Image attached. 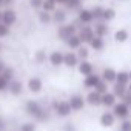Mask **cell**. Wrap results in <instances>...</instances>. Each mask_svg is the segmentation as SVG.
Masks as SVG:
<instances>
[{"label": "cell", "mask_w": 131, "mask_h": 131, "mask_svg": "<svg viewBox=\"0 0 131 131\" xmlns=\"http://www.w3.org/2000/svg\"><path fill=\"white\" fill-rule=\"evenodd\" d=\"M25 111L29 117H32L34 120L37 122H43V120H48V114L43 108V105L37 100H28L25 103Z\"/></svg>", "instance_id": "6da1fadb"}, {"label": "cell", "mask_w": 131, "mask_h": 131, "mask_svg": "<svg viewBox=\"0 0 131 131\" xmlns=\"http://www.w3.org/2000/svg\"><path fill=\"white\" fill-rule=\"evenodd\" d=\"M51 108H52V111H54V114L57 117H70L71 113H73L68 100H59V102L57 100H52Z\"/></svg>", "instance_id": "7a4b0ae2"}, {"label": "cell", "mask_w": 131, "mask_h": 131, "mask_svg": "<svg viewBox=\"0 0 131 131\" xmlns=\"http://www.w3.org/2000/svg\"><path fill=\"white\" fill-rule=\"evenodd\" d=\"M74 34H77V26L74 23H63V25H59V28H57V37L62 42L68 40Z\"/></svg>", "instance_id": "3957f363"}, {"label": "cell", "mask_w": 131, "mask_h": 131, "mask_svg": "<svg viewBox=\"0 0 131 131\" xmlns=\"http://www.w3.org/2000/svg\"><path fill=\"white\" fill-rule=\"evenodd\" d=\"M111 111L114 113V116H116V119H120V120H123V119H128L129 117V114H131V110H129V105L128 103H125V102H116L114 103V106L111 108Z\"/></svg>", "instance_id": "277c9868"}, {"label": "cell", "mask_w": 131, "mask_h": 131, "mask_svg": "<svg viewBox=\"0 0 131 131\" xmlns=\"http://www.w3.org/2000/svg\"><path fill=\"white\" fill-rule=\"evenodd\" d=\"M77 36L80 37L82 43H90L93 40V37L96 36L94 34V28L91 25H82L77 28Z\"/></svg>", "instance_id": "5b68a950"}, {"label": "cell", "mask_w": 131, "mask_h": 131, "mask_svg": "<svg viewBox=\"0 0 131 131\" xmlns=\"http://www.w3.org/2000/svg\"><path fill=\"white\" fill-rule=\"evenodd\" d=\"M68 103H70L73 111H82L85 108V105H86V100H85V97L82 94H73V96H70Z\"/></svg>", "instance_id": "8992f818"}, {"label": "cell", "mask_w": 131, "mask_h": 131, "mask_svg": "<svg viewBox=\"0 0 131 131\" xmlns=\"http://www.w3.org/2000/svg\"><path fill=\"white\" fill-rule=\"evenodd\" d=\"M80 59L77 57L76 51H68V52H63V67L67 68H77Z\"/></svg>", "instance_id": "52a82bcc"}, {"label": "cell", "mask_w": 131, "mask_h": 131, "mask_svg": "<svg viewBox=\"0 0 131 131\" xmlns=\"http://www.w3.org/2000/svg\"><path fill=\"white\" fill-rule=\"evenodd\" d=\"M85 100H86V105L90 106H102V94L96 90H90L88 94L85 96Z\"/></svg>", "instance_id": "ba28073f"}, {"label": "cell", "mask_w": 131, "mask_h": 131, "mask_svg": "<svg viewBox=\"0 0 131 131\" xmlns=\"http://www.w3.org/2000/svg\"><path fill=\"white\" fill-rule=\"evenodd\" d=\"M26 88H28L29 93L37 94L43 90V80L40 77H29L28 82H26Z\"/></svg>", "instance_id": "9c48e42d"}, {"label": "cell", "mask_w": 131, "mask_h": 131, "mask_svg": "<svg viewBox=\"0 0 131 131\" xmlns=\"http://www.w3.org/2000/svg\"><path fill=\"white\" fill-rule=\"evenodd\" d=\"M51 14H52V23H56V25H63L68 20V13L63 8H56Z\"/></svg>", "instance_id": "30bf717a"}, {"label": "cell", "mask_w": 131, "mask_h": 131, "mask_svg": "<svg viewBox=\"0 0 131 131\" xmlns=\"http://www.w3.org/2000/svg\"><path fill=\"white\" fill-rule=\"evenodd\" d=\"M2 22H3L5 25H8L9 28H11V26H14V25L17 23V13H16L14 9H11V8H6V9H3Z\"/></svg>", "instance_id": "8fae6325"}, {"label": "cell", "mask_w": 131, "mask_h": 131, "mask_svg": "<svg viewBox=\"0 0 131 131\" xmlns=\"http://www.w3.org/2000/svg\"><path fill=\"white\" fill-rule=\"evenodd\" d=\"M99 122H100V125H102L103 128H111V126H114V123H116V116H114L113 111H105V113L100 114Z\"/></svg>", "instance_id": "7c38bea8"}, {"label": "cell", "mask_w": 131, "mask_h": 131, "mask_svg": "<svg viewBox=\"0 0 131 131\" xmlns=\"http://www.w3.org/2000/svg\"><path fill=\"white\" fill-rule=\"evenodd\" d=\"M77 19H79V22H80L82 25H91V23L94 22L93 13H91V9H88V8H80V9L77 11Z\"/></svg>", "instance_id": "4fadbf2b"}, {"label": "cell", "mask_w": 131, "mask_h": 131, "mask_svg": "<svg viewBox=\"0 0 131 131\" xmlns=\"http://www.w3.org/2000/svg\"><path fill=\"white\" fill-rule=\"evenodd\" d=\"M77 70H79L80 76H83V77H86V76H90V74L96 73V71H94V65H93L88 59H86V60H80V62H79Z\"/></svg>", "instance_id": "5bb4252c"}, {"label": "cell", "mask_w": 131, "mask_h": 131, "mask_svg": "<svg viewBox=\"0 0 131 131\" xmlns=\"http://www.w3.org/2000/svg\"><path fill=\"white\" fill-rule=\"evenodd\" d=\"M48 62L51 63V67L59 68L63 65V52L62 51H51L48 54Z\"/></svg>", "instance_id": "9a60e30c"}, {"label": "cell", "mask_w": 131, "mask_h": 131, "mask_svg": "<svg viewBox=\"0 0 131 131\" xmlns=\"http://www.w3.org/2000/svg\"><path fill=\"white\" fill-rule=\"evenodd\" d=\"M116 76H117V71H116L114 68H111V67H105L103 71L100 73L102 80H105V82L110 83V85H113V83L116 82Z\"/></svg>", "instance_id": "2e32d148"}, {"label": "cell", "mask_w": 131, "mask_h": 131, "mask_svg": "<svg viewBox=\"0 0 131 131\" xmlns=\"http://www.w3.org/2000/svg\"><path fill=\"white\" fill-rule=\"evenodd\" d=\"M8 93H9L11 96H14V97H19V96L23 93V83H22L20 80H17V79L11 80L9 85H8Z\"/></svg>", "instance_id": "e0dca14e"}, {"label": "cell", "mask_w": 131, "mask_h": 131, "mask_svg": "<svg viewBox=\"0 0 131 131\" xmlns=\"http://www.w3.org/2000/svg\"><path fill=\"white\" fill-rule=\"evenodd\" d=\"M100 74H97V73H93V74H90V76H86L85 79H83V86L86 88V90H94L96 88V85L100 82Z\"/></svg>", "instance_id": "ac0fdd59"}, {"label": "cell", "mask_w": 131, "mask_h": 131, "mask_svg": "<svg viewBox=\"0 0 131 131\" xmlns=\"http://www.w3.org/2000/svg\"><path fill=\"white\" fill-rule=\"evenodd\" d=\"M117 100H119V99L114 96V93H113L111 90L106 91L105 94H102V106H105V108H113Z\"/></svg>", "instance_id": "d6986e66"}, {"label": "cell", "mask_w": 131, "mask_h": 131, "mask_svg": "<svg viewBox=\"0 0 131 131\" xmlns=\"http://www.w3.org/2000/svg\"><path fill=\"white\" fill-rule=\"evenodd\" d=\"M93 28H94V34L99 36V37H105V36L108 34V25H106V22H103V20L94 22Z\"/></svg>", "instance_id": "ffe728a7"}, {"label": "cell", "mask_w": 131, "mask_h": 131, "mask_svg": "<svg viewBox=\"0 0 131 131\" xmlns=\"http://www.w3.org/2000/svg\"><path fill=\"white\" fill-rule=\"evenodd\" d=\"M88 46H90V49H93V51H103V48H105V40H103V37L94 36L93 40L88 43Z\"/></svg>", "instance_id": "44dd1931"}, {"label": "cell", "mask_w": 131, "mask_h": 131, "mask_svg": "<svg viewBox=\"0 0 131 131\" xmlns=\"http://www.w3.org/2000/svg\"><path fill=\"white\" fill-rule=\"evenodd\" d=\"M65 43H67V46L71 49V51H77L83 43H82V40H80V37L77 36V34H74V36H71L68 40H65Z\"/></svg>", "instance_id": "7402d4cb"}, {"label": "cell", "mask_w": 131, "mask_h": 131, "mask_svg": "<svg viewBox=\"0 0 131 131\" xmlns=\"http://www.w3.org/2000/svg\"><path fill=\"white\" fill-rule=\"evenodd\" d=\"M37 20H39V23L40 25H49V23H52V14L51 13H48V11H43V9H40L39 11V14H37Z\"/></svg>", "instance_id": "603a6c76"}, {"label": "cell", "mask_w": 131, "mask_h": 131, "mask_svg": "<svg viewBox=\"0 0 131 131\" xmlns=\"http://www.w3.org/2000/svg\"><path fill=\"white\" fill-rule=\"evenodd\" d=\"M128 39H129V32H128V29L120 28V29H117V31L114 32V42H116V43H125Z\"/></svg>", "instance_id": "cb8c5ba5"}, {"label": "cell", "mask_w": 131, "mask_h": 131, "mask_svg": "<svg viewBox=\"0 0 131 131\" xmlns=\"http://www.w3.org/2000/svg\"><path fill=\"white\" fill-rule=\"evenodd\" d=\"M111 91H113V93H114V96L120 100V99H122V96L128 91V86H125V85H120V83H116V82H114V83H113V86H111Z\"/></svg>", "instance_id": "d4e9b609"}, {"label": "cell", "mask_w": 131, "mask_h": 131, "mask_svg": "<svg viewBox=\"0 0 131 131\" xmlns=\"http://www.w3.org/2000/svg\"><path fill=\"white\" fill-rule=\"evenodd\" d=\"M34 62L39 65H43L45 62H48V52L45 49H37L34 52Z\"/></svg>", "instance_id": "484cf974"}, {"label": "cell", "mask_w": 131, "mask_h": 131, "mask_svg": "<svg viewBox=\"0 0 131 131\" xmlns=\"http://www.w3.org/2000/svg\"><path fill=\"white\" fill-rule=\"evenodd\" d=\"M116 83H120V85H125V86H128V83H129V74H128V71H117V76H116Z\"/></svg>", "instance_id": "4316f807"}, {"label": "cell", "mask_w": 131, "mask_h": 131, "mask_svg": "<svg viewBox=\"0 0 131 131\" xmlns=\"http://www.w3.org/2000/svg\"><path fill=\"white\" fill-rule=\"evenodd\" d=\"M63 6L67 8V11H79L82 8V0H67Z\"/></svg>", "instance_id": "83f0119b"}, {"label": "cell", "mask_w": 131, "mask_h": 131, "mask_svg": "<svg viewBox=\"0 0 131 131\" xmlns=\"http://www.w3.org/2000/svg\"><path fill=\"white\" fill-rule=\"evenodd\" d=\"M116 19V9L114 8H103V17H102V20L103 22H111V20H114Z\"/></svg>", "instance_id": "f1b7e54d"}, {"label": "cell", "mask_w": 131, "mask_h": 131, "mask_svg": "<svg viewBox=\"0 0 131 131\" xmlns=\"http://www.w3.org/2000/svg\"><path fill=\"white\" fill-rule=\"evenodd\" d=\"M2 76L5 80H8V82H11V80H14L16 79V71H14V68H11V67H6L3 71H2Z\"/></svg>", "instance_id": "f546056e"}, {"label": "cell", "mask_w": 131, "mask_h": 131, "mask_svg": "<svg viewBox=\"0 0 131 131\" xmlns=\"http://www.w3.org/2000/svg\"><path fill=\"white\" fill-rule=\"evenodd\" d=\"M76 54H77V57H79L80 60H86V59L90 57V46L82 45V46L76 51Z\"/></svg>", "instance_id": "4dcf8cb0"}, {"label": "cell", "mask_w": 131, "mask_h": 131, "mask_svg": "<svg viewBox=\"0 0 131 131\" xmlns=\"http://www.w3.org/2000/svg\"><path fill=\"white\" fill-rule=\"evenodd\" d=\"M56 8H57V3L54 2V0H43V5H42V9H43V11L52 13Z\"/></svg>", "instance_id": "1f68e13d"}, {"label": "cell", "mask_w": 131, "mask_h": 131, "mask_svg": "<svg viewBox=\"0 0 131 131\" xmlns=\"http://www.w3.org/2000/svg\"><path fill=\"white\" fill-rule=\"evenodd\" d=\"M91 13H93V19H94V22L102 20V17H103V8H102V6H94V8L91 9Z\"/></svg>", "instance_id": "d6a6232c"}, {"label": "cell", "mask_w": 131, "mask_h": 131, "mask_svg": "<svg viewBox=\"0 0 131 131\" xmlns=\"http://www.w3.org/2000/svg\"><path fill=\"white\" fill-rule=\"evenodd\" d=\"M94 90H96V91H99L100 94H105L106 91H110V83H106L105 80H102V79H100V82L96 85V88H94Z\"/></svg>", "instance_id": "836d02e7"}, {"label": "cell", "mask_w": 131, "mask_h": 131, "mask_svg": "<svg viewBox=\"0 0 131 131\" xmlns=\"http://www.w3.org/2000/svg\"><path fill=\"white\" fill-rule=\"evenodd\" d=\"M36 129H37V125L34 122H25L19 128V131H36Z\"/></svg>", "instance_id": "e575fe53"}, {"label": "cell", "mask_w": 131, "mask_h": 131, "mask_svg": "<svg viewBox=\"0 0 131 131\" xmlns=\"http://www.w3.org/2000/svg\"><path fill=\"white\" fill-rule=\"evenodd\" d=\"M119 131H131V119H123L119 123Z\"/></svg>", "instance_id": "d590c367"}, {"label": "cell", "mask_w": 131, "mask_h": 131, "mask_svg": "<svg viewBox=\"0 0 131 131\" xmlns=\"http://www.w3.org/2000/svg\"><path fill=\"white\" fill-rule=\"evenodd\" d=\"M9 32H11V28H9L8 25H5L3 22L0 23V39L8 37V36H9Z\"/></svg>", "instance_id": "8d00e7d4"}, {"label": "cell", "mask_w": 131, "mask_h": 131, "mask_svg": "<svg viewBox=\"0 0 131 131\" xmlns=\"http://www.w3.org/2000/svg\"><path fill=\"white\" fill-rule=\"evenodd\" d=\"M42 5H43V0H29V6L36 11H40Z\"/></svg>", "instance_id": "74e56055"}, {"label": "cell", "mask_w": 131, "mask_h": 131, "mask_svg": "<svg viewBox=\"0 0 131 131\" xmlns=\"http://www.w3.org/2000/svg\"><path fill=\"white\" fill-rule=\"evenodd\" d=\"M8 85H9V82H8V80H5L2 76H0V93L8 91Z\"/></svg>", "instance_id": "f35d334b"}, {"label": "cell", "mask_w": 131, "mask_h": 131, "mask_svg": "<svg viewBox=\"0 0 131 131\" xmlns=\"http://www.w3.org/2000/svg\"><path fill=\"white\" fill-rule=\"evenodd\" d=\"M120 100H122V102H125V103H128V105H129V102H131V94H129V93H128V91H126V93H125V94H123V96H122V99H120Z\"/></svg>", "instance_id": "ab89813d"}, {"label": "cell", "mask_w": 131, "mask_h": 131, "mask_svg": "<svg viewBox=\"0 0 131 131\" xmlns=\"http://www.w3.org/2000/svg\"><path fill=\"white\" fill-rule=\"evenodd\" d=\"M63 131H77V129H76V126L73 123H65L63 125Z\"/></svg>", "instance_id": "60d3db41"}, {"label": "cell", "mask_w": 131, "mask_h": 131, "mask_svg": "<svg viewBox=\"0 0 131 131\" xmlns=\"http://www.w3.org/2000/svg\"><path fill=\"white\" fill-rule=\"evenodd\" d=\"M13 3H14V0H3V6H6V8L11 6Z\"/></svg>", "instance_id": "b9f144b4"}, {"label": "cell", "mask_w": 131, "mask_h": 131, "mask_svg": "<svg viewBox=\"0 0 131 131\" xmlns=\"http://www.w3.org/2000/svg\"><path fill=\"white\" fill-rule=\"evenodd\" d=\"M6 68V65H5V62L2 60V59H0V74H2V71Z\"/></svg>", "instance_id": "7bdbcfd3"}, {"label": "cell", "mask_w": 131, "mask_h": 131, "mask_svg": "<svg viewBox=\"0 0 131 131\" xmlns=\"http://www.w3.org/2000/svg\"><path fill=\"white\" fill-rule=\"evenodd\" d=\"M56 3L57 5H65V3H67V0H56Z\"/></svg>", "instance_id": "ee69618b"}, {"label": "cell", "mask_w": 131, "mask_h": 131, "mask_svg": "<svg viewBox=\"0 0 131 131\" xmlns=\"http://www.w3.org/2000/svg\"><path fill=\"white\" fill-rule=\"evenodd\" d=\"M2 16H3V9H0V23H2Z\"/></svg>", "instance_id": "f6af8a7d"}, {"label": "cell", "mask_w": 131, "mask_h": 131, "mask_svg": "<svg viewBox=\"0 0 131 131\" xmlns=\"http://www.w3.org/2000/svg\"><path fill=\"white\" fill-rule=\"evenodd\" d=\"M128 93H129V94H131V82H129V83H128Z\"/></svg>", "instance_id": "bcb514c9"}, {"label": "cell", "mask_w": 131, "mask_h": 131, "mask_svg": "<svg viewBox=\"0 0 131 131\" xmlns=\"http://www.w3.org/2000/svg\"><path fill=\"white\" fill-rule=\"evenodd\" d=\"M3 6V0H0V8H2Z\"/></svg>", "instance_id": "7dc6e473"}, {"label": "cell", "mask_w": 131, "mask_h": 131, "mask_svg": "<svg viewBox=\"0 0 131 131\" xmlns=\"http://www.w3.org/2000/svg\"><path fill=\"white\" fill-rule=\"evenodd\" d=\"M128 74H129V82H131V71H128Z\"/></svg>", "instance_id": "c3c4849f"}, {"label": "cell", "mask_w": 131, "mask_h": 131, "mask_svg": "<svg viewBox=\"0 0 131 131\" xmlns=\"http://www.w3.org/2000/svg\"><path fill=\"white\" fill-rule=\"evenodd\" d=\"M0 128H2V117H0Z\"/></svg>", "instance_id": "681fc988"}, {"label": "cell", "mask_w": 131, "mask_h": 131, "mask_svg": "<svg viewBox=\"0 0 131 131\" xmlns=\"http://www.w3.org/2000/svg\"><path fill=\"white\" fill-rule=\"evenodd\" d=\"M0 52H2V43H0Z\"/></svg>", "instance_id": "f907efd6"}, {"label": "cell", "mask_w": 131, "mask_h": 131, "mask_svg": "<svg viewBox=\"0 0 131 131\" xmlns=\"http://www.w3.org/2000/svg\"><path fill=\"white\" fill-rule=\"evenodd\" d=\"M129 110H131V102H129Z\"/></svg>", "instance_id": "816d5d0a"}, {"label": "cell", "mask_w": 131, "mask_h": 131, "mask_svg": "<svg viewBox=\"0 0 131 131\" xmlns=\"http://www.w3.org/2000/svg\"><path fill=\"white\" fill-rule=\"evenodd\" d=\"M54 2H56V0H54Z\"/></svg>", "instance_id": "f5cc1de1"}]
</instances>
